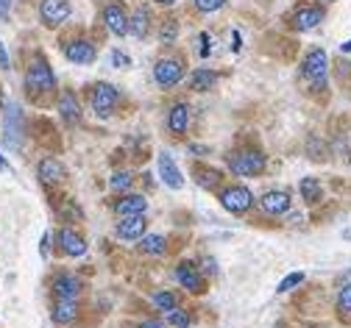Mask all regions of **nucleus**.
I'll list each match as a JSON object with an SVG mask.
<instances>
[{"instance_id":"f257e3e1","label":"nucleus","mask_w":351,"mask_h":328,"mask_svg":"<svg viewBox=\"0 0 351 328\" xmlns=\"http://www.w3.org/2000/svg\"><path fill=\"white\" fill-rule=\"evenodd\" d=\"M326 73H329V56L324 48H313L301 62V78L313 92L326 89Z\"/></svg>"},{"instance_id":"f03ea898","label":"nucleus","mask_w":351,"mask_h":328,"mask_svg":"<svg viewBox=\"0 0 351 328\" xmlns=\"http://www.w3.org/2000/svg\"><path fill=\"white\" fill-rule=\"evenodd\" d=\"M226 167L232 175L237 178H248V175H259L268 167V156L259 151H234L226 156Z\"/></svg>"},{"instance_id":"7ed1b4c3","label":"nucleus","mask_w":351,"mask_h":328,"mask_svg":"<svg viewBox=\"0 0 351 328\" xmlns=\"http://www.w3.org/2000/svg\"><path fill=\"white\" fill-rule=\"evenodd\" d=\"M25 89L28 95H51L56 89V75L51 70V64L45 59H34L28 64V73H25Z\"/></svg>"},{"instance_id":"20e7f679","label":"nucleus","mask_w":351,"mask_h":328,"mask_svg":"<svg viewBox=\"0 0 351 328\" xmlns=\"http://www.w3.org/2000/svg\"><path fill=\"white\" fill-rule=\"evenodd\" d=\"M217 201H221V206L229 212V214H248L251 209H254V192L248 190V186H243V184H229V186H223L221 192H217Z\"/></svg>"},{"instance_id":"39448f33","label":"nucleus","mask_w":351,"mask_h":328,"mask_svg":"<svg viewBox=\"0 0 351 328\" xmlns=\"http://www.w3.org/2000/svg\"><path fill=\"white\" fill-rule=\"evenodd\" d=\"M117 103H120V89H117L114 84H106V81H104V84H95V86H93L90 106H93L95 117H101V120L112 117L114 109H117Z\"/></svg>"},{"instance_id":"423d86ee","label":"nucleus","mask_w":351,"mask_h":328,"mask_svg":"<svg viewBox=\"0 0 351 328\" xmlns=\"http://www.w3.org/2000/svg\"><path fill=\"white\" fill-rule=\"evenodd\" d=\"M23 134H25V125H23V112L17 103H9L6 109V123H3V145L9 151H20L23 148Z\"/></svg>"},{"instance_id":"0eeeda50","label":"nucleus","mask_w":351,"mask_h":328,"mask_svg":"<svg viewBox=\"0 0 351 328\" xmlns=\"http://www.w3.org/2000/svg\"><path fill=\"white\" fill-rule=\"evenodd\" d=\"M182 78H184V62L182 59H159L154 64V81L162 89H173Z\"/></svg>"},{"instance_id":"6e6552de","label":"nucleus","mask_w":351,"mask_h":328,"mask_svg":"<svg viewBox=\"0 0 351 328\" xmlns=\"http://www.w3.org/2000/svg\"><path fill=\"white\" fill-rule=\"evenodd\" d=\"M117 240L123 242H140L148 234V217L145 214H131V217H120L114 225Z\"/></svg>"},{"instance_id":"1a4fd4ad","label":"nucleus","mask_w":351,"mask_h":328,"mask_svg":"<svg viewBox=\"0 0 351 328\" xmlns=\"http://www.w3.org/2000/svg\"><path fill=\"white\" fill-rule=\"evenodd\" d=\"M70 14H73V6L67 3V0H42L39 3V20L48 28L64 25L70 20Z\"/></svg>"},{"instance_id":"9d476101","label":"nucleus","mask_w":351,"mask_h":328,"mask_svg":"<svg viewBox=\"0 0 351 328\" xmlns=\"http://www.w3.org/2000/svg\"><path fill=\"white\" fill-rule=\"evenodd\" d=\"M256 203H259V209L265 212V214H271V217H282V214H287V212H290L293 198H290V192H287V190H268V192L262 195Z\"/></svg>"},{"instance_id":"9b49d317","label":"nucleus","mask_w":351,"mask_h":328,"mask_svg":"<svg viewBox=\"0 0 351 328\" xmlns=\"http://www.w3.org/2000/svg\"><path fill=\"white\" fill-rule=\"evenodd\" d=\"M56 245H59V251L64 256H73V259H78V256L86 253V240L81 237L75 228H67V225L56 231Z\"/></svg>"},{"instance_id":"f8f14e48","label":"nucleus","mask_w":351,"mask_h":328,"mask_svg":"<svg viewBox=\"0 0 351 328\" xmlns=\"http://www.w3.org/2000/svg\"><path fill=\"white\" fill-rule=\"evenodd\" d=\"M104 25L114 36H125L128 34V12L123 9V3L112 0V3L104 6Z\"/></svg>"},{"instance_id":"ddd939ff","label":"nucleus","mask_w":351,"mask_h":328,"mask_svg":"<svg viewBox=\"0 0 351 328\" xmlns=\"http://www.w3.org/2000/svg\"><path fill=\"white\" fill-rule=\"evenodd\" d=\"M51 290H53V301H75V298L81 295L84 284H81V281H78L73 273H59V275L53 278Z\"/></svg>"},{"instance_id":"4468645a","label":"nucleus","mask_w":351,"mask_h":328,"mask_svg":"<svg viewBox=\"0 0 351 328\" xmlns=\"http://www.w3.org/2000/svg\"><path fill=\"white\" fill-rule=\"evenodd\" d=\"M112 212H114L117 217L145 214V212H148V201H145V195H140V192H123V195L112 203Z\"/></svg>"},{"instance_id":"2eb2a0df","label":"nucleus","mask_w":351,"mask_h":328,"mask_svg":"<svg viewBox=\"0 0 351 328\" xmlns=\"http://www.w3.org/2000/svg\"><path fill=\"white\" fill-rule=\"evenodd\" d=\"M95 56H98L95 45L86 42V39H73V42L64 45V59L73 62V64H93Z\"/></svg>"},{"instance_id":"dca6fc26","label":"nucleus","mask_w":351,"mask_h":328,"mask_svg":"<svg viewBox=\"0 0 351 328\" xmlns=\"http://www.w3.org/2000/svg\"><path fill=\"white\" fill-rule=\"evenodd\" d=\"M324 17H326L324 6H298L293 14V28L295 31H313L324 23Z\"/></svg>"},{"instance_id":"f3484780","label":"nucleus","mask_w":351,"mask_h":328,"mask_svg":"<svg viewBox=\"0 0 351 328\" xmlns=\"http://www.w3.org/2000/svg\"><path fill=\"white\" fill-rule=\"evenodd\" d=\"M36 175H39V181L45 186H53V184H62L67 178V167L56 156H45L36 164Z\"/></svg>"},{"instance_id":"a211bd4d","label":"nucleus","mask_w":351,"mask_h":328,"mask_svg":"<svg viewBox=\"0 0 351 328\" xmlns=\"http://www.w3.org/2000/svg\"><path fill=\"white\" fill-rule=\"evenodd\" d=\"M156 173H159V178L170 186V190H182V186H184V175H182L179 167H176V162L170 159L167 151L159 153V159H156Z\"/></svg>"},{"instance_id":"6ab92c4d","label":"nucleus","mask_w":351,"mask_h":328,"mask_svg":"<svg viewBox=\"0 0 351 328\" xmlns=\"http://www.w3.org/2000/svg\"><path fill=\"white\" fill-rule=\"evenodd\" d=\"M176 281H179V284H182L187 292H193V295L204 292L201 270H198V264H193V262H182L179 267H176Z\"/></svg>"},{"instance_id":"aec40b11","label":"nucleus","mask_w":351,"mask_h":328,"mask_svg":"<svg viewBox=\"0 0 351 328\" xmlns=\"http://www.w3.org/2000/svg\"><path fill=\"white\" fill-rule=\"evenodd\" d=\"M165 125H167L170 136H184L187 128H190V106H187L184 101L173 103L170 112H167V123H165Z\"/></svg>"},{"instance_id":"412c9836","label":"nucleus","mask_w":351,"mask_h":328,"mask_svg":"<svg viewBox=\"0 0 351 328\" xmlns=\"http://www.w3.org/2000/svg\"><path fill=\"white\" fill-rule=\"evenodd\" d=\"M59 117L64 125H78L84 112H81V103L75 98V92L73 89H64L62 95H59Z\"/></svg>"},{"instance_id":"4be33fe9","label":"nucleus","mask_w":351,"mask_h":328,"mask_svg":"<svg viewBox=\"0 0 351 328\" xmlns=\"http://www.w3.org/2000/svg\"><path fill=\"white\" fill-rule=\"evenodd\" d=\"M193 178L201 190H221V184H223V173L206 164H193Z\"/></svg>"},{"instance_id":"5701e85b","label":"nucleus","mask_w":351,"mask_h":328,"mask_svg":"<svg viewBox=\"0 0 351 328\" xmlns=\"http://www.w3.org/2000/svg\"><path fill=\"white\" fill-rule=\"evenodd\" d=\"M78 314H81L78 301H53V306H51V320L56 325H70L78 320Z\"/></svg>"},{"instance_id":"b1692460","label":"nucleus","mask_w":351,"mask_h":328,"mask_svg":"<svg viewBox=\"0 0 351 328\" xmlns=\"http://www.w3.org/2000/svg\"><path fill=\"white\" fill-rule=\"evenodd\" d=\"M298 192H301V201H304L306 206H315V203H321V201H324V186H321V181H318V178H313V175L301 178Z\"/></svg>"},{"instance_id":"393cba45","label":"nucleus","mask_w":351,"mask_h":328,"mask_svg":"<svg viewBox=\"0 0 351 328\" xmlns=\"http://www.w3.org/2000/svg\"><path fill=\"white\" fill-rule=\"evenodd\" d=\"M151 31V9L148 6H140L134 14L128 17V34L137 36V39H145Z\"/></svg>"},{"instance_id":"a878e982","label":"nucleus","mask_w":351,"mask_h":328,"mask_svg":"<svg viewBox=\"0 0 351 328\" xmlns=\"http://www.w3.org/2000/svg\"><path fill=\"white\" fill-rule=\"evenodd\" d=\"M140 253H145V256H165L167 253V237H162V234H145V237L140 240Z\"/></svg>"},{"instance_id":"bb28decb","label":"nucleus","mask_w":351,"mask_h":328,"mask_svg":"<svg viewBox=\"0 0 351 328\" xmlns=\"http://www.w3.org/2000/svg\"><path fill=\"white\" fill-rule=\"evenodd\" d=\"M215 84H217V73H215V70L198 67V70L190 75V89H193V92H209Z\"/></svg>"},{"instance_id":"cd10ccee","label":"nucleus","mask_w":351,"mask_h":328,"mask_svg":"<svg viewBox=\"0 0 351 328\" xmlns=\"http://www.w3.org/2000/svg\"><path fill=\"white\" fill-rule=\"evenodd\" d=\"M151 303H154L159 312L167 314V312H173L176 306H179V295H176L173 290H162V292H156V295L151 298Z\"/></svg>"},{"instance_id":"c85d7f7f","label":"nucleus","mask_w":351,"mask_h":328,"mask_svg":"<svg viewBox=\"0 0 351 328\" xmlns=\"http://www.w3.org/2000/svg\"><path fill=\"white\" fill-rule=\"evenodd\" d=\"M131 186H134V173H128V170L114 173L109 178V190L112 192H131Z\"/></svg>"},{"instance_id":"c756f323","label":"nucleus","mask_w":351,"mask_h":328,"mask_svg":"<svg viewBox=\"0 0 351 328\" xmlns=\"http://www.w3.org/2000/svg\"><path fill=\"white\" fill-rule=\"evenodd\" d=\"M165 317H167L165 323H167L170 328H190V325H193L190 312H187V309H182V306H176V309H173V312H167Z\"/></svg>"},{"instance_id":"7c9ffc66","label":"nucleus","mask_w":351,"mask_h":328,"mask_svg":"<svg viewBox=\"0 0 351 328\" xmlns=\"http://www.w3.org/2000/svg\"><path fill=\"white\" fill-rule=\"evenodd\" d=\"M335 306H337V314H340V317H351V281L337 290Z\"/></svg>"},{"instance_id":"2f4dec72","label":"nucleus","mask_w":351,"mask_h":328,"mask_svg":"<svg viewBox=\"0 0 351 328\" xmlns=\"http://www.w3.org/2000/svg\"><path fill=\"white\" fill-rule=\"evenodd\" d=\"M59 214H62L64 223H81L84 220V212L78 209V203L73 198H64V203L59 206Z\"/></svg>"},{"instance_id":"473e14b6","label":"nucleus","mask_w":351,"mask_h":328,"mask_svg":"<svg viewBox=\"0 0 351 328\" xmlns=\"http://www.w3.org/2000/svg\"><path fill=\"white\" fill-rule=\"evenodd\" d=\"M176 36H179V25H176V20H165L162 31H159V42L165 45V48H170V45L176 42Z\"/></svg>"},{"instance_id":"72a5a7b5","label":"nucleus","mask_w":351,"mask_h":328,"mask_svg":"<svg viewBox=\"0 0 351 328\" xmlns=\"http://www.w3.org/2000/svg\"><path fill=\"white\" fill-rule=\"evenodd\" d=\"M298 284H304V273H290L285 281H282V284L276 287V292L279 295H285V292H290L293 287H298Z\"/></svg>"},{"instance_id":"f704fd0d","label":"nucleus","mask_w":351,"mask_h":328,"mask_svg":"<svg viewBox=\"0 0 351 328\" xmlns=\"http://www.w3.org/2000/svg\"><path fill=\"white\" fill-rule=\"evenodd\" d=\"M193 3H195L198 12L212 14V12H217V9H223V6H226V0H193Z\"/></svg>"},{"instance_id":"c9c22d12","label":"nucleus","mask_w":351,"mask_h":328,"mask_svg":"<svg viewBox=\"0 0 351 328\" xmlns=\"http://www.w3.org/2000/svg\"><path fill=\"white\" fill-rule=\"evenodd\" d=\"M109 59H112V67H117V70H125V67H131V56H125L120 48H114V51L109 53Z\"/></svg>"},{"instance_id":"e433bc0d","label":"nucleus","mask_w":351,"mask_h":328,"mask_svg":"<svg viewBox=\"0 0 351 328\" xmlns=\"http://www.w3.org/2000/svg\"><path fill=\"white\" fill-rule=\"evenodd\" d=\"M201 273H206V275H217V262L212 259V256H206L204 259V267H198Z\"/></svg>"},{"instance_id":"4c0bfd02","label":"nucleus","mask_w":351,"mask_h":328,"mask_svg":"<svg viewBox=\"0 0 351 328\" xmlns=\"http://www.w3.org/2000/svg\"><path fill=\"white\" fill-rule=\"evenodd\" d=\"M137 328H167V323H165V320H145V323H140Z\"/></svg>"},{"instance_id":"58836bf2","label":"nucleus","mask_w":351,"mask_h":328,"mask_svg":"<svg viewBox=\"0 0 351 328\" xmlns=\"http://www.w3.org/2000/svg\"><path fill=\"white\" fill-rule=\"evenodd\" d=\"M48 251H51V234H45V237H42V242H39V253H42V256H48Z\"/></svg>"},{"instance_id":"ea45409f","label":"nucleus","mask_w":351,"mask_h":328,"mask_svg":"<svg viewBox=\"0 0 351 328\" xmlns=\"http://www.w3.org/2000/svg\"><path fill=\"white\" fill-rule=\"evenodd\" d=\"M0 70H9V53L3 48V42H0Z\"/></svg>"},{"instance_id":"a19ab883","label":"nucleus","mask_w":351,"mask_h":328,"mask_svg":"<svg viewBox=\"0 0 351 328\" xmlns=\"http://www.w3.org/2000/svg\"><path fill=\"white\" fill-rule=\"evenodd\" d=\"M9 9H12V0H0V20L9 17Z\"/></svg>"},{"instance_id":"79ce46f5","label":"nucleus","mask_w":351,"mask_h":328,"mask_svg":"<svg viewBox=\"0 0 351 328\" xmlns=\"http://www.w3.org/2000/svg\"><path fill=\"white\" fill-rule=\"evenodd\" d=\"M9 170H12V167H9V162H6L3 156H0V173H9Z\"/></svg>"},{"instance_id":"37998d69","label":"nucleus","mask_w":351,"mask_h":328,"mask_svg":"<svg viewBox=\"0 0 351 328\" xmlns=\"http://www.w3.org/2000/svg\"><path fill=\"white\" fill-rule=\"evenodd\" d=\"M340 51H343V53H351V39H348V42H343V45H340Z\"/></svg>"},{"instance_id":"c03bdc74","label":"nucleus","mask_w":351,"mask_h":328,"mask_svg":"<svg viewBox=\"0 0 351 328\" xmlns=\"http://www.w3.org/2000/svg\"><path fill=\"white\" fill-rule=\"evenodd\" d=\"M232 39H234V51H240V34H237V31L232 34Z\"/></svg>"},{"instance_id":"a18cd8bd","label":"nucleus","mask_w":351,"mask_h":328,"mask_svg":"<svg viewBox=\"0 0 351 328\" xmlns=\"http://www.w3.org/2000/svg\"><path fill=\"white\" fill-rule=\"evenodd\" d=\"M159 6H173V3H179V0H156Z\"/></svg>"},{"instance_id":"49530a36","label":"nucleus","mask_w":351,"mask_h":328,"mask_svg":"<svg viewBox=\"0 0 351 328\" xmlns=\"http://www.w3.org/2000/svg\"><path fill=\"white\" fill-rule=\"evenodd\" d=\"M343 240H351V228H346V231H343Z\"/></svg>"}]
</instances>
